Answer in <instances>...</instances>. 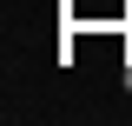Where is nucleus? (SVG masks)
I'll return each mask as SVG.
<instances>
[{"label": "nucleus", "instance_id": "1", "mask_svg": "<svg viewBox=\"0 0 132 126\" xmlns=\"http://www.w3.org/2000/svg\"><path fill=\"white\" fill-rule=\"evenodd\" d=\"M119 80H126V93H132V53H126V73H119Z\"/></svg>", "mask_w": 132, "mask_h": 126}]
</instances>
